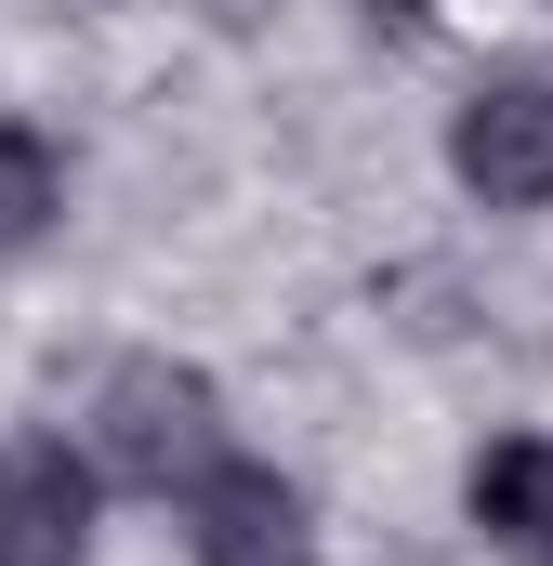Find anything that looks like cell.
Listing matches in <instances>:
<instances>
[{"label":"cell","instance_id":"1","mask_svg":"<svg viewBox=\"0 0 553 566\" xmlns=\"http://www.w3.org/2000/svg\"><path fill=\"white\" fill-rule=\"evenodd\" d=\"M93 448H106V474H133V488H198V474L225 461V396H211L185 356H119L106 396H93Z\"/></svg>","mask_w":553,"mask_h":566},{"label":"cell","instance_id":"2","mask_svg":"<svg viewBox=\"0 0 553 566\" xmlns=\"http://www.w3.org/2000/svg\"><path fill=\"white\" fill-rule=\"evenodd\" d=\"M448 171L488 211H553V80H488L448 119Z\"/></svg>","mask_w":553,"mask_h":566},{"label":"cell","instance_id":"3","mask_svg":"<svg viewBox=\"0 0 553 566\" xmlns=\"http://www.w3.org/2000/svg\"><path fill=\"white\" fill-rule=\"evenodd\" d=\"M185 527H198V566H316V514L276 461H211Z\"/></svg>","mask_w":553,"mask_h":566},{"label":"cell","instance_id":"4","mask_svg":"<svg viewBox=\"0 0 553 566\" xmlns=\"http://www.w3.org/2000/svg\"><path fill=\"white\" fill-rule=\"evenodd\" d=\"M93 541V474L66 448H0V566H80Z\"/></svg>","mask_w":553,"mask_h":566},{"label":"cell","instance_id":"5","mask_svg":"<svg viewBox=\"0 0 553 566\" xmlns=\"http://www.w3.org/2000/svg\"><path fill=\"white\" fill-rule=\"evenodd\" d=\"M461 501H474L488 554H514V566H553V434H501V448H474Z\"/></svg>","mask_w":553,"mask_h":566},{"label":"cell","instance_id":"6","mask_svg":"<svg viewBox=\"0 0 553 566\" xmlns=\"http://www.w3.org/2000/svg\"><path fill=\"white\" fill-rule=\"evenodd\" d=\"M53 211H66V158H53L40 133H13V119H0V251H27Z\"/></svg>","mask_w":553,"mask_h":566},{"label":"cell","instance_id":"7","mask_svg":"<svg viewBox=\"0 0 553 566\" xmlns=\"http://www.w3.org/2000/svg\"><path fill=\"white\" fill-rule=\"evenodd\" d=\"M383 13H396V27H409V13H421V0H383Z\"/></svg>","mask_w":553,"mask_h":566}]
</instances>
